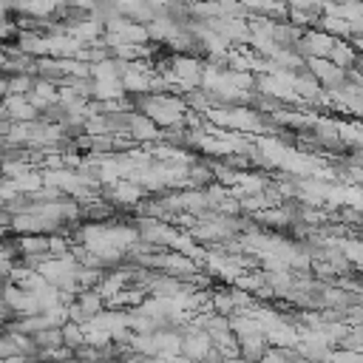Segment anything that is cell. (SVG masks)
I'll return each instance as SVG.
<instances>
[{"mask_svg": "<svg viewBox=\"0 0 363 363\" xmlns=\"http://www.w3.org/2000/svg\"><path fill=\"white\" fill-rule=\"evenodd\" d=\"M37 85V77L34 74H11L6 77V94L11 96H28Z\"/></svg>", "mask_w": 363, "mask_h": 363, "instance_id": "2", "label": "cell"}, {"mask_svg": "<svg viewBox=\"0 0 363 363\" xmlns=\"http://www.w3.org/2000/svg\"><path fill=\"white\" fill-rule=\"evenodd\" d=\"M102 309V301H99V295H94V292H82L79 298H77V303H71V318L74 320H85V318H91V315H96Z\"/></svg>", "mask_w": 363, "mask_h": 363, "instance_id": "1", "label": "cell"}]
</instances>
